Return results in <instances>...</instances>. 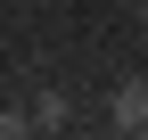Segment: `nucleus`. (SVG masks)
<instances>
[{
    "instance_id": "nucleus-1",
    "label": "nucleus",
    "mask_w": 148,
    "mask_h": 140,
    "mask_svg": "<svg viewBox=\"0 0 148 140\" xmlns=\"http://www.w3.org/2000/svg\"><path fill=\"white\" fill-rule=\"evenodd\" d=\"M107 124H115V132H148V74H115V91H107Z\"/></svg>"
},
{
    "instance_id": "nucleus-2",
    "label": "nucleus",
    "mask_w": 148,
    "mask_h": 140,
    "mask_svg": "<svg viewBox=\"0 0 148 140\" xmlns=\"http://www.w3.org/2000/svg\"><path fill=\"white\" fill-rule=\"evenodd\" d=\"M25 107H33V132H66V124H74V99L58 91V82H49V91H33Z\"/></svg>"
},
{
    "instance_id": "nucleus-3",
    "label": "nucleus",
    "mask_w": 148,
    "mask_h": 140,
    "mask_svg": "<svg viewBox=\"0 0 148 140\" xmlns=\"http://www.w3.org/2000/svg\"><path fill=\"white\" fill-rule=\"evenodd\" d=\"M25 132H33V107L8 99V107H0V140H25Z\"/></svg>"
},
{
    "instance_id": "nucleus-4",
    "label": "nucleus",
    "mask_w": 148,
    "mask_h": 140,
    "mask_svg": "<svg viewBox=\"0 0 148 140\" xmlns=\"http://www.w3.org/2000/svg\"><path fill=\"white\" fill-rule=\"evenodd\" d=\"M140 33H148V0H140Z\"/></svg>"
}]
</instances>
